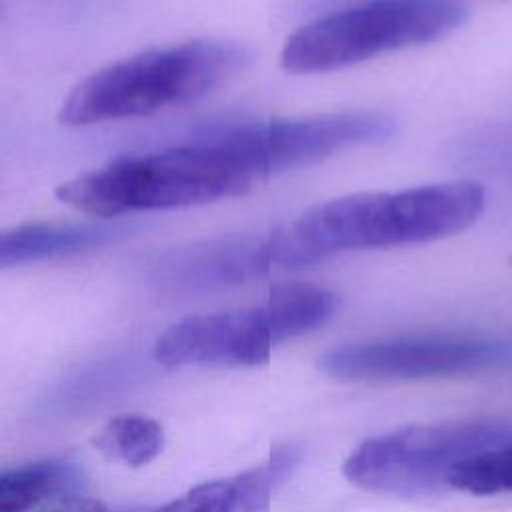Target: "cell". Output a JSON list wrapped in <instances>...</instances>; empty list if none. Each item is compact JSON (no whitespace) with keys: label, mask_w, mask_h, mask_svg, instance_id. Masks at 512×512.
Wrapping results in <instances>:
<instances>
[{"label":"cell","mask_w":512,"mask_h":512,"mask_svg":"<svg viewBox=\"0 0 512 512\" xmlns=\"http://www.w3.org/2000/svg\"><path fill=\"white\" fill-rule=\"evenodd\" d=\"M484 206L486 190L472 180L340 196L272 232L276 266L294 270L342 252L440 240L472 226Z\"/></svg>","instance_id":"1"},{"label":"cell","mask_w":512,"mask_h":512,"mask_svg":"<svg viewBox=\"0 0 512 512\" xmlns=\"http://www.w3.org/2000/svg\"><path fill=\"white\" fill-rule=\"evenodd\" d=\"M260 182L226 130L182 146L124 156L56 188L60 202L92 216L168 210L234 198Z\"/></svg>","instance_id":"2"},{"label":"cell","mask_w":512,"mask_h":512,"mask_svg":"<svg viewBox=\"0 0 512 512\" xmlns=\"http://www.w3.org/2000/svg\"><path fill=\"white\" fill-rule=\"evenodd\" d=\"M252 62L236 40L196 38L112 62L78 82L60 108L66 126L150 116L196 102L228 84Z\"/></svg>","instance_id":"3"},{"label":"cell","mask_w":512,"mask_h":512,"mask_svg":"<svg viewBox=\"0 0 512 512\" xmlns=\"http://www.w3.org/2000/svg\"><path fill=\"white\" fill-rule=\"evenodd\" d=\"M338 310V296L316 284H280L242 310L198 314L172 324L152 348L154 360L180 366H262L276 344L308 334Z\"/></svg>","instance_id":"4"},{"label":"cell","mask_w":512,"mask_h":512,"mask_svg":"<svg viewBox=\"0 0 512 512\" xmlns=\"http://www.w3.org/2000/svg\"><path fill=\"white\" fill-rule=\"evenodd\" d=\"M466 16L462 0H364L300 26L286 38L280 62L296 74L338 70L436 42Z\"/></svg>","instance_id":"5"},{"label":"cell","mask_w":512,"mask_h":512,"mask_svg":"<svg viewBox=\"0 0 512 512\" xmlns=\"http://www.w3.org/2000/svg\"><path fill=\"white\" fill-rule=\"evenodd\" d=\"M496 422L416 424L364 440L344 462L358 488L392 496H434L452 490V472L468 458L510 438Z\"/></svg>","instance_id":"6"},{"label":"cell","mask_w":512,"mask_h":512,"mask_svg":"<svg viewBox=\"0 0 512 512\" xmlns=\"http://www.w3.org/2000/svg\"><path fill=\"white\" fill-rule=\"evenodd\" d=\"M512 366V342L478 336H400L326 350L318 368L338 380H422Z\"/></svg>","instance_id":"7"},{"label":"cell","mask_w":512,"mask_h":512,"mask_svg":"<svg viewBox=\"0 0 512 512\" xmlns=\"http://www.w3.org/2000/svg\"><path fill=\"white\" fill-rule=\"evenodd\" d=\"M394 132V118L380 110H348L230 126L232 138L260 180L312 166L348 148L380 144Z\"/></svg>","instance_id":"8"},{"label":"cell","mask_w":512,"mask_h":512,"mask_svg":"<svg viewBox=\"0 0 512 512\" xmlns=\"http://www.w3.org/2000/svg\"><path fill=\"white\" fill-rule=\"evenodd\" d=\"M272 234L224 236L166 254L158 266L162 282L184 290L242 284L276 272Z\"/></svg>","instance_id":"9"},{"label":"cell","mask_w":512,"mask_h":512,"mask_svg":"<svg viewBox=\"0 0 512 512\" xmlns=\"http://www.w3.org/2000/svg\"><path fill=\"white\" fill-rule=\"evenodd\" d=\"M132 230L122 222H30L0 236V266L68 258L116 244Z\"/></svg>","instance_id":"10"},{"label":"cell","mask_w":512,"mask_h":512,"mask_svg":"<svg viewBox=\"0 0 512 512\" xmlns=\"http://www.w3.org/2000/svg\"><path fill=\"white\" fill-rule=\"evenodd\" d=\"M296 462L298 454L292 448H280L258 468L198 484L148 512H268L274 488Z\"/></svg>","instance_id":"11"},{"label":"cell","mask_w":512,"mask_h":512,"mask_svg":"<svg viewBox=\"0 0 512 512\" xmlns=\"http://www.w3.org/2000/svg\"><path fill=\"white\" fill-rule=\"evenodd\" d=\"M82 470L66 460H38L0 474V512H32L66 494L82 492Z\"/></svg>","instance_id":"12"},{"label":"cell","mask_w":512,"mask_h":512,"mask_svg":"<svg viewBox=\"0 0 512 512\" xmlns=\"http://www.w3.org/2000/svg\"><path fill=\"white\" fill-rule=\"evenodd\" d=\"M94 446L110 460L142 466L154 460L164 446L160 422L142 414H122L102 426Z\"/></svg>","instance_id":"13"},{"label":"cell","mask_w":512,"mask_h":512,"mask_svg":"<svg viewBox=\"0 0 512 512\" xmlns=\"http://www.w3.org/2000/svg\"><path fill=\"white\" fill-rule=\"evenodd\" d=\"M450 488L474 496L512 494V436L464 460L452 472Z\"/></svg>","instance_id":"14"},{"label":"cell","mask_w":512,"mask_h":512,"mask_svg":"<svg viewBox=\"0 0 512 512\" xmlns=\"http://www.w3.org/2000/svg\"><path fill=\"white\" fill-rule=\"evenodd\" d=\"M34 512H106V508L100 500H94L90 496H84L82 492H76V494H66L62 498H56Z\"/></svg>","instance_id":"15"}]
</instances>
